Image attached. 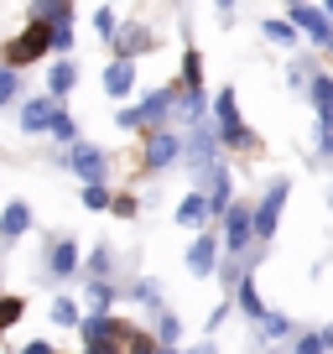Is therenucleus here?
<instances>
[{"instance_id": "obj_2", "label": "nucleus", "mask_w": 333, "mask_h": 354, "mask_svg": "<svg viewBox=\"0 0 333 354\" xmlns=\"http://www.w3.org/2000/svg\"><path fill=\"white\" fill-rule=\"evenodd\" d=\"M213 120H219V141L224 146H250V131L240 120V100H234V88H219V100H213Z\"/></svg>"}, {"instance_id": "obj_35", "label": "nucleus", "mask_w": 333, "mask_h": 354, "mask_svg": "<svg viewBox=\"0 0 333 354\" xmlns=\"http://www.w3.org/2000/svg\"><path fill=\"white\" fill-rule=\"evenodd\" d=\"M115 214H120V219H125V214H135V198H131V193H120V198H115Z\"/></svg>"}, {"instance_id": "obj_22", "label": "nucleus", "mask_w": 333, "mask_h": 354, "mask_svg": "<svg viewBox=\"0 0 333 354\" xmlns=\"http://www.w3.org/2000/svg\"><path fill=\"white\" fill-rule=\"evenodd\" d=\"M266 32V42H281V47H297V32H292V21H266L260 26Z\"/></svg>"}, {"instance_id": "obj_3", "label": "nucleus", "mask_w": 333, "mask_h": 354, "mask_svg": "<svg viewBox=\"0 0 333 354\" xmlns=\"http://www.w3.org/2000/svg\"><path fill=\"white\" fill-rule=\"evenodd\" d=\"M166 110H172V88L151 94V100H146V104H135V110H120V115H115V125H120V131H156Z\"/></svg>"}, {"instance_id": "obj_40", "label": "nucleus", "mask_w": 333, "mask_h": 354, "mask_svg": "<svg viewBox=\"0 0 333 354\" xmlns=\"http://www.w3.org/2000/svg\"><path fill=\"white\" fill-rule=\"evenodd\" d=\"M287 6H302V0H287Z\"/></svg>"}, {"instance_id": "obj_17", "label": "nucleus", "mask_w": 333, "mask_h": 354, "mask_svg": "<svg viewBox=\"0 0 333 354\" xmlns=\"http://www.w3.org/2000/svg\"><path fill=\"white\" fill-rule=\"evenodd\" d=\"M32 21H47V26L73 21V0H32Z\"/></svg>"}, {"instance_id": "obj_14", "label": "nucleus", "mask_w": 333, "mask_h": 354, "mask_svg": "<svg viewBox=\"0 0 333 354\" xmlns=\"http://www.w3.org/2000/svg\"><path fill=\"white\" fill-rule=\"evenodd\" d=\"M146 47H151V32H146V26H120V32H115V53L120 57H135V53H146Z\"/></svg>"}, {"instance_id": "obj_1", "label": "nucleus", "mask_w": 333, "mask_h": 354, "mask_svg": "<svg viewBox=\"0 0 333 354\" xmlns=\"http://www.w3.org/2000/svg\"><path fill=\"white\" fill-rule=\"evenodd\" d=\"M42 53H53V26H47V21H32L21 37H11V42H6V53H0V57H6V68H26V63H37Z\"/></svg>"}, {"instance_id": "obj_38", "label": "nucleus", "mask_w": 333, "mask_h": 354, "mask_svg": "<svg viewBox=\"0 0 333 354\" xmlns=\"http://www.w3.org/2000/svg\"><path fill=\"white\" fill-rule=\"evenodd\" d=\"M219 11H224V16H229V11H234V0H219Z\"/></svg>"}, {"instance_id": "obj_39", "label": "nucleus", "mask_w": 333, "mask_h": 354, "mask_svg": "<svg viewBox=\"0 0 333 354\" xmlns=\"http://www.w3.org/2000/svg\"><path fill=\"white\" fill-rule=\"evenodd\" d=\"M323 11H328V16H333V0H323Z\"/></svg>"}, {"instance_id": "obj_21", "label": "nucleus", "mask_w": 333, "mask_h": 354, "mask_svg": "<svg viewBox=\"0 0 333 354\" xmlns=\"http://www.w3.org/2000/svg\"><path fill=\"white\" fill-rule=\"evenodd\" d=\"M110 302H115L110 281H89V313H110Z\"/></svg>"}, {"instance_id": "obj_4", "label": "nucleus", "mask_w": 333, "mask_h": 354, "mask_svg": "<svg viewBox=\"0 0 333 354\" xmlns=\"http://www.w3.org/2000/svg\"><path fill=\"white\" fill-rule=\"evenodd\" d=\"M182 156V136L166 131V125H156V131H146V172H162L166 162H178Z\"/></svg>"}, {"instance_id": "obj_7", "label": "nucleus", "mask_w": 333, "mask_h": 354, "mask_svg": "<svg viewBox=\"0 0 333 354\" xmlns=\"http://www.w3.org/2000/svg\"><path fill=\"white\" fill-rule=\"evenodd\" d=\"M281 203H287V183H271L266 198H260V209H256V240H271V234H276Z\"/></svg>"}, {"instance_id": "obj_20", "label": "nucleus", "mask_w": 333, "mask_h": 354, "mask_svg": "<svg viewBox=\"0 0 333 354\" xmlns=\"http://www.w3.org/2000/svg\"><path fill=\"white\" fill-rule=\"evenodd\" d=\"M182 88L193 94H203V63H198V47H188V57H182Z\"/></svg>"}, {"instance_id": "obj_34", "label": "nucleus", "mask_w": 333, "mask_h": 354, "mask_svg": "<svg viewBox=\"0 0 333 354\" xmlns=\"http://www.w3.org/2000/svg\"><path fill=\"white\" fill-rule=\"evenodd\" d=\"M89 271H94V277H104V271H110V250H104V245L89 255Z\"/></svg>"}, {"instance_id": "obj_16", "label": "nucleus", "mask_w": 333, "mask_h": 354, "mask_svg": "<svg viewBox=\"0 0 333 354\" xmlns=\"http://www.w3.org/2000/svg\"><path fill=\"white\" fill-rule=\"evenodd\" d=\"M73 84H78V68L68 63H53V73H47V94H53V100H68V94H73Z\"/></svg>"}, {"instance_id": "obj_23", "label": "nucleus", "mask_w": 333, "mask_h": 354, "mask_svg": "<svg viewBox=\"0 0 333 354\" xmlns=\"http://www.w3.org/2000/svg\"><path fill=\"white\" fill-rule=\"evenodd\" d=\"M84 203H89V209H115V198H110L104 183H89V188H84Z\"/></svg>"}, {"instance_id": "obj_26", "label": "nucleus", "mask_w": 333, "mask_h": 354, "mask_svg": "<svg viewBox=\"0 0 333 354\" xmlns=\"http://www.w3.org/2000/svg\"><path fill=\"white\" fill-rule=\"evenodd\" d=\"M16 88H21V84H16V68H0V104H11Z\"/></svg>"}, {"instance_id": "obj_15", "label": "nucleus", "mask_w": 333, "mask_h": 354, "mask_svg": "<svg viewBox=\"0 0 333 354\" xmlns=\"http://www.w3.org/2000/svg\"><path fill=\"white\" fill-rule=\"evenodd\" d=\"M32 230V209L26 203H6V214H0V240H16V234Z\"/></svg>"}, {"instance_id": "obj_33", "label": "nucleus", "mask_w": 333, "mask_h": 354, "mask_svg": "<svg viewBox=\"0 0 333 354\" xmlns=\"http://www.w3.org/2000/svg\"><path fill=\"white\" fill-rule=\"evenodd\" d=\"M125 354H156V339H146V333H131V349Z\"/></svg>"}, {"instance_id": "obj_25", "label": "nucleus", "mask_w": 333, "mask_h": 354, "mask_svg": "<svg viewBox=\"0 0 333 354\" xmlns=\"http://www.w3.org/2000/svg\"><path fill=\"white\" fill-rule=\"evenodd\" d=\"M73 47V21H57L53 26V53H68Z\"/></svg>"}, {"instance_id": "obj_19", "label": "nucleus", "mask_w": 333, "mask_h": 354, "mask_svg": "<svg viewBox=\"0 0 333 354\" xmlns=\"http://www.w3.org/2000/svg\"><path fill=\"white\" fill-rule=\"evenodd\" d=\"M234 302H240V313H245V318H266V302H260V292H256V281H250V277H245L240 281V292H234Z\"/></svg>"}, {"instance_id": "obj_24", "label": "nucleus", "mask_w": 333, "mask_h": 354, "mask_svg": "<svg viewBox=\"0 0 333 354\" xmlns=\"http://www.w3.org/2000/svg\"><path fill=\"white\" fill-rule=\"evenodd\" d=\"M53 136H57V141H78V125H73V115H68V110H57V120H53Z\"/></svg>"}, {"instance_id": "obj_5", "label": "nucleus", "mask_w": 333, "mask_h": 354, "mask_svg": "<svg viewBox=\"0 0 333 354\" xmlns=\"http://www.w3.org/2000/svg\"><path fill=\"white\" fill-rule=\"evenodd\" d=\"M307 94H312V104H318V125H323L318 146H323V151H333V78H328V73H318Z\"/></svg>"}, {"instance_id": "obj_6", "label": "nucleus", "mask_w": 333, "mask_h": 354, "mask_svg": "<svg viewBox=\"0 0 333 354\" xmlns=\"http://www.w3.org/2000/svg\"><path fill=\"white\" fill-rule=\"evenodd\" d=\"M287 11H292V26H302L318 47H333V16L328 11H312V6H287Z\"/></svg>"}, {"instance_id": "obj_29", "label": "nucleus", "mask_w": 333, "mask_h": 354, "mask_svg": "<svg viewBox=\"0 0 333 354\" xmlns=\"http://www.w3.org/2000/svg\"><path fill=\"white\" fill-rule=\"evenodd\" d=\"M135 302H146V308H162V292H156V281H141V287H135Z\"/></svg>"}, {"instance_id": "obj_18", "label": "nucleus", "mask_w": 333, "mask_h": 354, "mask_svg": "<svg viewBox=\"0 0 333 354\" xmlns=\"http://www.w3.org/2000/svg\"><path fill=\"white\" fill-rule=\"evenodd\" d=\"M47 271H53V277H73V271H78V245H73V240H57Z\"/></svg>"}, {"instance_id": "obj_12", "label": "nucleus", "mask_w": 333, "mask_h": 354, "mask_svg": "<svg viewBox=\"0 0 333 354\" xmlns=\"http://www.w3.org/2000/svg\"><path fill=\"white\" fill-rule=\"evenodd\" d=\"M213 266H219V240H213V234H198L193 250H188V271L193 277H209Z\"/></svg>"}, {"instance_id": "obj_37", "label": "nucleus", "mask_w": 333, "mask_h": 354, "mask_svg": "<svg viewBox=\"0 0 333 354\" xmlns=\"http://www.w3.org/2000/svg\"><path fill=\"white\" fill-rule=\"evenodd\" d=\"M26 354H53V344H26Z\"/></svg>"}, {"instance_id": "obj_9", "label": "nucleus", "mask_w": 333, "mask_h": 354, "mask_svg": "<svg viewBox=\"0 0 333 354\" xmlns=\"http://www.w3.org/2000/svg\"><path fill=\"white\" fill-rule=\"evenodd\" d=\"M229 250L240 255L245 245H250V234H256V209H250V203H229Z\"/></svg>"}, {"instance_id": "obj_8", "label": "nucleus", "mask_w": 333, "mask_h": 354, "mask_svg": "<svg viewBox=\"0 0 333 354\" xmlns=\"http://www.w3.org/2000/svg\"><path fill=\"white\" fill-rule=\"evenodd\" d=\"M68 162H73V172L84 177V183H104V172H110V162H104L99 146L89 141H73V151H68Z\"/></svg>"}, {"instance_id": "obj_13", "label": "nucleus", "mask_w": 333, "mask_h": 354, "mask_svg": "<svg viewBox=\"0 0 333 354\" xmlns=\"http://www.w3.org/2000/svg\"><path fill=\"white\" fill-rule=\"evenodd\" d=\"M209 219H213V203L203 198V193H188V198H182V209H178V224H188V230H203Z\"/></svg>"}, {"instance_id": "obj_30", "label": "nucleus", "mask_w": 333, "mask_h": 354, "mask_svg": "<svg viewBox=\"0 0 333 354\" xmlns=\"http://www.w3.org/2000/svg\"><path fill=\"white\" fill-rule=\"evenodd\" d=\"M16 318H21V302H16V297H6V302H0V328H11Z\"/></svg>"}, {"instance_id": "obj_27", "label": "nucleus", "mask_w": 333, "mask_h": 354, "mask_svg": "<svg viewBox=\"0 0 333 354\" xmlns=\"http://www.w3.org/2000/svg\"><path fill=\"white\" fill-rule=\"evenodd\" d=\"M53 323H63V328H68V323H78V308H73L68 297H57V302H53Z\"/></svg>"}, {"instance_id": "obj_11", "label": "nucleus", "mask_w": 333, "mask_h": 354, "mask_svg": "<svg viewBox=\"0 0 333 354\" xmlns=\"http://www.w3.org/2000/svg\"><path fill=\"white\" fill-rule=\"evenodd\" d=\"M104 88H110L115 100H131V94H135V68H131V57H115V63L104 68Z\"/></svg>"}, {"instance_id": "obj_36", "label": "nucleus", "mask_w": 333, "mask_h": 354, "mask_svg": "<svg viewBox=\"0 0 333 354\" xmlns=\"http://www.w3.org/2000/svg\"><path fill=\"white\" fill-rule=\"evenodd\" d=\"M156 354H178V344H162ZM188 354H213V344H203V349H188Z\"/></svg>"}, {"instance_id": "obj_28", "label": "nucleus", "mask_w": 333, "mask_h": 354, "mask_svg": "<svg viewBox=\"0 0 333 354\" xmlns=\"http://www.w3.org/2000/svg\"><path fill=\"white\" fill-rule=\"evenodd\" d=\"M287 328H292V323H287V318H276V313H266V318H260V333H266V339H281Z\"/></svg>"}, {"instance_id": "obj_31", "label": "nucleus", "mask_w": 333, "mask_h": 354, "mask_svg": "<svg viewBox=\"0 0 333 354\" xmlns=\"http://www.w3.org/2000/svg\"><path fill=\"white\" fill-rule=\"evenodd\" d=\"M178 333H182V323L172 313H162V344H178Z\"/></svg>"}, {"instance_id": "obj_32", "label": "nucleus", "mask_w": 333, "mask_h": 354, "mask_svg": "<svg viewBox=\"0 0 333 354\" xmlns=\"http://www.w3.org/2000/svg\"><path fill=\"white\" fill-rule=\"evenodd\" d=\"M94 26H99V32H104V37H115V32H120V26H115V6H104V11H99V16H94Z\"/></svg>"}, {"instance_id": "obj_10", "label": "nucleus", "mask_w": 333, "mask_h": 354, "mask_svg": "<svg viewBox=\"0 0 333 354\" xmlns=\"http://www.w3.org/2000/svg\"><path fill=\"white\" fill-rule=\"evenodd\" d=\"M53 120H57V104H53V100H26V104H21V131H26V136L53 131Z\"/></svg>"}]
</instances>
